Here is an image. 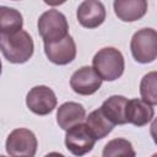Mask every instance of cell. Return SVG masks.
<instances>
[{
  "mask_svg": "<svg viewBox=\"0 0 157 157\" xmlns=\"http://www.w3.org/2000/svg\"><path fill=\"white\" fill-rule=\"evenodd\" d=\"M0 49L9 63L23 64L32 58L34 44L26 31H18L12 34H0Z\"/></svg>",
  "mask_w": 157,
  "mask_h": 157,
  "instance_id": "6da1fadb",
  "label": "cell"
},
{
  "mask_svg": "<svg viewBox=\"0 0 157 157\" xmlns=\"http://www.w3.org/2000/svg\"><path fill=\"white\" fill-rule=\"evenodd\" d=\"M92 67L102 80L115 81L124 72V56L120 50L113 47L102 48L94 54L92 59Z\"/></svg>",
  "mask_w": 157,
  "mask_h": 157,
  "instance_id": "7a4b0ae2",
  "label": "cell"
},
{
  "mask_svg": "<svg viewBox=\"0 0 157 157\" xmlns=\"http://www.w3.org/2000/svg\"><path fill=\"white\" fill-rule=\"evenodd\" d=\"M38 33L44 43H55L69 36V23L63 12L50 9L38 18Z\"/></svg>",
  "mask_w": 157,
  "mask_h": 157,
  "instance_id": "3957f363",
  "label": "cell"
},
{
  "mask_svg": "<svg viewBox=\"0 0 157 157\" xmlns=\"http://www.w3.org/2000/svg\"><path fill=\"white\" fill-rule=\"evenodd\" d=\"M132 58L140 64H148L157 59V31L142 28L134 33L130 42Z\"/></svg>",
  "mask_w": 157,
  "mask_h": 157,
  "instance_id": "277c9868",
  "label": "cell"
},
{
  "mask_svg": "<svg viewBox=\"0 0 157 157\" xmlns=\"http://www.w3.org/2000/svg\"><path fill=\"white\" fill-rule=\"evenodd\" d=\"M38 141L33 131L25 128L15 129L6 139V151L11 157H33Z\"/></svg>",
  "mask_w": 157,
  "mask_h": 157,
  "instance_id": "5b68a950",
  "label": "cell"
},
{
  "mask_svg": "<svg viewBox=\"0 0 157 157\" xmlns=\"http://www.w3.org/2000/svg\"><path fill=\"white\" fill-rule=\"evenodd\" d=\"M94 144H96V137L90 131L86 124H78L66 130L65 146L74 156L81 157L91 152Z\"/></svg>",
  "mask_w": 157,
  "mask_h": 157,
  "instance_id": "8992f818",
  "label": "cell"
},
{
  "mask_svg": "<svg viewBox=\"0 0 157 157\" xmlns=\"http://www.w3.org/2000/svg\"><path fill=\"white\" fill-rule=\"evenodd\" d=\"M56 96L48 86H34L26 96V104L28 109L37 115H47L56 107Z\"/></svg>",
  "mask_w": 157,
  "mask_h": 157,
  "instance_id": "52a82bcc",
  "label": "cell"
},
{
  "mask_svg": "<svg viewBox=\"0 0 157 157\" xmlns=\"http://www.w3.org/2000/svg\"><path fill=\"white\" fill-rule=\"evenodd\" d=\"M70 86L75 93L81 96H90L101 88L102 78L93 67L82 66L71 75Z\"/></svg>",
  "mask_w": 157,
  "mask_h": 157,
  "instance_id": "ba28073f",
  "label": "cell"
},
{
  "mask_svg": "<svg viewBox=\"0 0 157 157\" xmlns=\"http://www.w3.org/2000/svg\"><path fill=\"white\" fill-rule=\"evenodd\" d=\"M44 53L49 61L56 65H66L76 56V44L69 34L55 43H44Z\"/></svg>",
  "mask_w": 157,
  "mask_h": 157,
  "instance_id": "9c48e42d",
  "label": "cell"
},
{
  "mask_svg": "<svg viewBox=\"0 0 157 157\" xmlns=\"http://www.w3.org/2000/svg\"><path fill=\"white\" fill-rule=\"evenodd\" d=\"M77 21L85 28H96L105 20V7L101 1L85 0L77 7Z\"/></svg>",
  "mask_w": 157,
  "mask_h": 157,
  "instance_id": "30bf717a",
  "label": "cell"
},
{
  "mask_svg": "<svg viewBox=\"0 0 157 157\" xmlns=\"http://www.w3.org/2000/svg\"><path fill=\"white\" fill-rule=\"evenodd\" d=\"M85 119H86V110L83 105L80 103L65 102L58 108L56 121L63 130H69L75 125L82 124Z\"/></svg>",
  "mask_w": 157,
  "mask_h": 157,
  "instance_id": "8fae6325",
  "label": "cell"
},
{
  "mask_svg": "<svg viewBox=\"0 0 157 157\" xmlns=\"http://www.w3.org/2000/svg\"><path fill=\"white\" fill-rule=\"evenodd\" d=\"M114 12L124 22H134L145 16L147 12L146 0H115L113 2Z\"/></svg>",
  "mask_w": 157,
  "mask_h": 157,
  "instance_id": "7c38bea8",
  "label": "cell"
},
{
  "mask_svg": "<svg viewBox=\"0 0 157 157\" xmlns=\"http://www.w3.org/2000/svg\"><path fill=\"white\" fill-rule=\"evenodd\" d=\"M155 110L151 104L140 98H132L126 104V121L135 126H145L152 120Z\"/></svg>",
  "mask_w": 157,
  "mask_h": 157,
  "instance_id": "4fadbf2b",
  "label": "cell"
},
{
  "mask_svg": "<svg viewBox=\"0 0 157 157\" xmlns=\"http://www.w3.org/2000/svg\"><path fill=\"white\" fill-rule=\"evenodd\" d=\"M126 104L128 98L124 96H110L107 98L102 105L101 109L104 113V115L114 124V125H123L126 124Z\"/></svg>",
  "mask_w": 157,
  "mask_h": 157,
  "instance_id": "5bb4252c",
  "label": "cell"
},
{
  "mask_svg": "<svg viewBox=\"0 0 157 157\" xmlns=\"http://www.w3.org/2000/svg\"><path fill=\"white\" fill-rule=\"evenodd\" d=\"M86 125L88 126L90 131L93 134L96 140L105 137L114 128V124L104 115L101 108L88 114V117L86 118Z\"/></svg>",
  "mask_w": 157,
  "mask_h": 157,
  "instance_id": "9a60e30c",
  "label": "cell"
},
{
  "mask_svg": "<svg viewBox=\"0 0 157 157\" xmlns=\"http://www.w3.org/2000/svg\"><path fill=\"white\" fill-rule=\"evenodd\" d=\"M23 20L20 11L12 7H0V34H12L22 31Z\"/></svg>",
  "mask_w": 157,
  "mask_h": 157,
  "instance_id": "2e32d148",
  "label": "cell"
},
{
  "mask_svg": "<svg viewBox=\"0 0 157 157\" xmlns=\"http://www.w3.org/2000/svg\"><path fill=\"white\" fill-rule=\"evenodd\" d=\"M136 152L131 142L123 137L108 141L103 148L102 157H135Z\"/></svg>",
  "mask_w": 157,
  "mask_h": 157,
  "instance_id": "e0dca14e",
  "label": "cell"
},
{
  "mask_svg": "<svg viewBox=\"0 0 157 157\" xmlns=\"http://www.w3.org/2000/svg\"><path fill=\"white\" fill-rule=\"evenodd\" d=\"M140 94L142 101L148 104H157V71L144 75L140 82Z\"/></svg>",
  "mask_w": 157,
  "mask_h": 157,
  "instance_id": "ac0fdd59",
  "label": "cell"
},
{
  "mask_svg": "<svg viewBox=\"0 0 157 157\" xmlns=\"http://www.w3.org/2000/svg\"><path fill=\"white\" fill-rule=\"evenodd\" d=\"M150 134H151V137H152L153 142L157 145V118L153 119V121L150 126Z\"/></svg>",
  "mask_w": 157,
  "mask_h": 157,
  "instance_id": "d6986e66",
  "label": "cell"
},
{
  "mask_svg": "<svg viewBox=\"0 0 157 157\" xmlns=\"http://www.w3.org/2000/svg\"><path fill=\"white\" fill-rule=\"evenodd\" d=\"M44 157H65L64 155L59 153V152H49L48 155H45Z\"/></svg>",
  "mask_w": 157,
  "mask_h": 157,
  "instance_id": "ffe728a7",
  "label": "cell"
},
{
  "mask_svg": "<svg viewBox=\"0 0 157 157\" xmlns=\"http://www.w3.org/2000/svg\"><path fill=\"white\" fill-rule=\"evenodd\" d=\"M151 157H157V153H155V155H152Z\"/></svg>",
  "mask_w": 157,
  "mask_h": 157,
  "instance_id": "44dd1931",
  "label": "cell"
},
{
  "mask_svg": "<svg viewBox=\"0 0 157 157\" xmlns=\"http://www.w3.org/2000/svg\"><path fill=\"white\" fill-rule=\"evenodd\" d=\"M1 157H5V156H1Z\"/></svg>",
  "mask_w": 157,
  "mask_h": 157,
  "instance_id": "7402d4cb",
  "label": "cell"
}]
</instances>
